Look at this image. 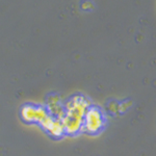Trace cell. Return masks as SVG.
<instances>
[{
	"mask_svg": "<svg viewBox=\"0 0 156 156\" xmlns=\"http://www.w3.org/2000/svg\"><path fill=\"white\" fill-rule=\"evenodd\" d=\"M103 117L96 107H90L85 115V128L90 132H96L102 127Z\"/></svg>",
	"mask_w": 156,
	"mask_h": 156,
	"instance_id": "1",
	"label": "cell"
},
{
	"mask_svg": "<svg viewBox=\"0 0 156 156\" xmlns=\"http://www.w3.org/2000/svg\"><path fill=\"white\" fill-rule=\"evenodd\" d=\"M62 130H64V127L62 126V125H59V124H54V126L53 128L51 129V131L53 134L55 135H59L60 133L62 132Z\"/></svg>",
	"mask_w": 156,
	"mask_h": 156,
	"instance_id": "2",
	"label": "cell"
}]
</instances>
